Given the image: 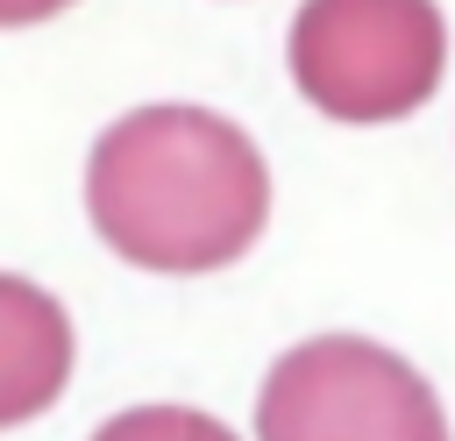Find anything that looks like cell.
Returning a JSON list of instances; mask_svg holds the SVG:
<instances>
[{
  "mask_svg": "<svg viewBox=\"0 0 455 441\" xmlns=\"http://www.w3.org/2000/svg\"><path fill=\"white\" fill-rule=\"evenodd\" d=\"M85 213L135 270L199 277L263 235L270 164L228 114L135 107L85 156Z\"/></svg>",
  "mask_w": 455,
  "mask_h": 441,
  "instance_id": "obj_1",
  "label": "cell"
},
{
  "mask_svg": "<svg viewBox=\"0 0 455 441\" xmlns=\"http://www.w3.org/2000/svg\"><path fill=\"white\" fill-rule=\"evenodd\" d=\"M441 64L448 21L434 0H306L291 14V78L348 128L419 114L441 85Z\"/></svg>",
  "mask_w": 455,
  "mask_h": 441,
  "instance_id": "obj_2",
  "label": "cell"
},
{
  "mask_svg": "<svg viewBox=\"0 0 455 441\" xmlns=\"http://www.w3.org/2000/svg\"><path fill=\"white\" fill-rule=\"evenodd\" d=\"M256 441H448V413L384 341L313 334L270 363Z\"/></svg>",
  "mask_w": 455,
  "mask_h": 441,
  "instance_id": "obj_3",
  "label": "cell"
},
{
  "mask_svg": "<svg viewBox=\"0 0 455 441\" xmlns=\"http://www.w3.org/2000/svg\"><path fill=\"white\" fill-rule=\"evenodd\" d=\"M71 377V327L64 313L28 285L7 277L0 285V420L21 427L28 413H43Z\"/></svg>",
  "mask_w": 455,
  "mask_h": 441,
  "instance_id": "obj_4",
  "label": "cell"
},
{
  "mask_svg": "<svg viewBox=\"0 0 455 441\" xmlns=\"http://www.w3.org/2000/svg\"><path fill=\"white\" fill-rule=\"evenodd\" d=\"M92 441H235V434L192 405H135V413H114Z\"/></svg>",
  "mask_w": 455,
  "mask_h": 441,
  "instance_id": "obj_5",
  "label": "cell"
},
{
  "mask_svg": "<svg viewBox=\"0 0 455 441\" xmlns=\"http://www.w3.org/2000/svg\"><path fill=\"white\" fill-rule=\"evenodd\" d=\"M57 7H71V0H0V21H7V28H28V21L57 14Z\"/></svg>",
  "mask_w": 455,
  "mask_h": 441,
  "instance_id": "obj_6",
  "label": "cell"
}]
</instances>
